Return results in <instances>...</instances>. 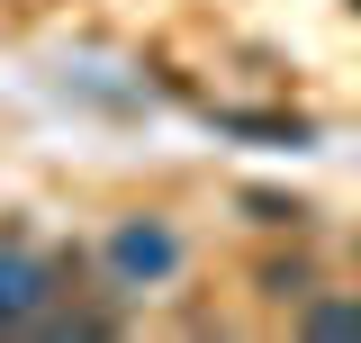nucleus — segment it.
I'll list each match as a JSON object with an SVG mask.
<instances>
[{"mask_svg":"<svg viewBox=\"0 0 361 343\" xmlns=\"http://www.w3.org/2000/svg\"><path fill=\"white\" fill-rule=\"evenodd\" d=\"M99 262H109V289H118V299H145V289H172L180 280L190 244H180L172 217H118L109 244H99Z\"/></svg>","mask_w":361,"mask_h":343,"instance_id":"nucleus-1","label":"nucleus"},{"mask_svg":"<svg viewBox=\"0 0 361 343\" xmlns=\"http://www.w3.org/2000/svg\"><path fill=\"white\" fill-rule=\"evenodd\" d=\"M63 299V271L37 253V244H0V335H37V316Z\"/></svg>","mask_w":361,"mask_h":343,"instance_id":"nucleus-2","label":"nucleus"},{"mask_svg":"<svg viewBox=\"0 0 361 343\" xmlns=\"http://www.w3.org/2000/svg\"><path fill=\"white\" fill-rule=\"evenodd\" d=\"M307 289H316V271H307V262H262V299H280V307H298V299H307Z\"/></svg>","mask_w":361,"mask_h":343,"instance_id":"nucleus-3","label":"nucleus"},{"mask_svg":"<svg viewBox=\"0 0 361 343\" xmlns=\"http://www.w3.org/2000/svg\"><path fill=\"white\" fill-rule=\"evenodd\" d=\"M244 208H253V226H298V208L271 199V190H244Z\"/></svg>","mask_w":361,"mask_h":343,"instance_id":"nucleus-4","label":"nucleus"}]
</instances>
